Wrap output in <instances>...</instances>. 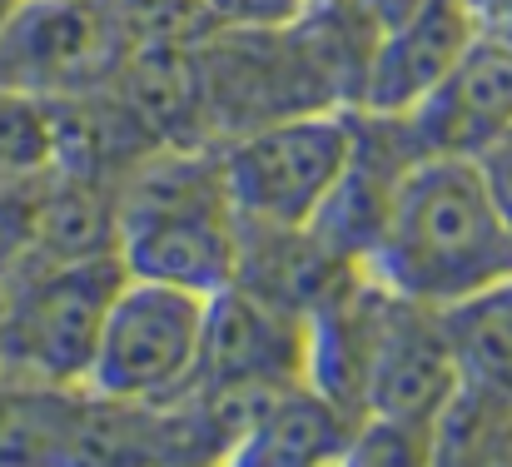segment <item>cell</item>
I'll use <instances>...</instances> for the list:
<instances>
[{"label": "cell", "instance_id": "obj_21", "mask_svg": "<svg viewBox=\"0 0 512 467\" xmlns=\"http://www.w3.org/2000/svg\"><path fill=\"white\" fill-rule=\"evenodd\" d=\"M478 159H483V169H488V179H493V189H498V199H503V209L512 219V130L498 145H488Z\"/></svg>", "mask_w": 512, "mask_h": 467}, {"label": "cell", "instance_id": "obj_3", "mask_svg": "<svg viewBox=\"0 0 512 467\" xmlns=\"http://www.w3.org/2000/svg\"><path fill=\"white\" fill-rule=\"evenodd\" d=\"M358 140L353 110H309L214 145L229 209L254 239L309 234L348 174Z\"/></svg>", "mask_w": 512, "mask_h": 467}, {"label": "cell", "instance_id": "obj_22", "mask_svg": "<svg viewBox=\"0 0 512 467\" xmlns=\"http://www.w3.org/2000/svg\"><path fill=\"white\" fill-rule=\"evenodd\" d=\"M15 10H20V0H0V30L10 25V15H15Z\"/></svg>", "mask_w": 512, "mask_h": 467}, {"label": "cell", "instance_id": "obj_13", "mask_svg": "<svg viewBox=\"0 0 512 467\" xmlns=\"http://www.w3.org/2000/svg\"><path fill=\"white\" fill-rule=\"evenodd\" d=\"M463 393L512 403V274L438 309Z\"/></svg>", "mask_w": 512, "mask_h": 467}, {"label": "cell", "instance_id": "obj_4", "mask_svg": "<svg viewBox=\"0 0 512 467\" xmlns=\"http://www.w3.org/2000/svg\"><path fill=\"white\" fill-rule=\"evenodd\" d=\"M120 254L70 259V264H30L10 279V304L0 328V368L5 378L85 388L110 304L125 289Z\"/></svg>", "mask_w": 512, "mask_h": 467}, {"label": "cell", "instance_id": "obj_23", "mask_svg": "<svg viewBox=\"0 0 512 467\" xmlns=\"http://www.w3.org/2000/svg\"><path fill=\"white\" fill-rule=\"evenodd\" d=\"M0 378H5V368H0Z\"/></svg>", "mask_w": 512, "mask_h": 467}, {"label": "cell", "instance_id": "obj_20", "mask_svg": "<svg viewBox=\"0 0 512 467\" xmlns=\"http://www.w3.org/2000/svg\"><path fill=\"white\" fill-rule=\"evenodd\" d=\"M463 5H468L478 35H488V40H508L512 45V0H463Z\"/></svg>", "mask_w": 512, "mask_h": 467}, {"label": "cell", "instance_id": "obj_11", "mask_svg": "<svg viewBox=\"0 0 512 467\" xmlns=\"http://www.w3.org/2000/svg\"><path fill=\"white\" fill-rule=\"evenodd\" d=\"M90 388L0 378V467H85Z\"/></svg>", "mask_w": 512, "mask_h": 467}, {"label": "cell", "instance_id": "obj_16", "mask_svg": "<svg viewBox=\"0 0 512 467\" xmlns=\"http://www.w3.org/2000/svg\"><path fill=\"white\" fill-rule=\"evenodd\" d=\"M334 467H438V423L358 418Z\"/></svg>", "mask_w": 512, "mask_h": 467}, {"label": "cell", "instance_id": "obj_12", "mask_svg": "<svg viewBox=\"0 0 512 467\" xmlns=\"http://www.w3.org/2000/svg\"><path fill=\"white\" fill-rule=\"evenodd\" d=\"M105 254H120V184L75 169L45 174L35 189L30 264H70V259H105Z\"/></svg>", "mask_w": 512, "mask_h": 467}, {"label": "cell", "instance_id": "obj_15", "mask_svg": "<svg viewBox=\"0 0 512 467\" xmlns=\"http://www.w3.org/2000/svg\"><path fill=\"white\" fill-rule=\"evenodd\" d=\"M438 467H512V403L458 393L438 418Z\"/></svg>", "mask_w": 512, "mask_h": 467}, {"label": "cell", "instance_id": "obj_6", "mask_svg": "<svg viewBox=\"0 0 512 467\" xmlns=\"http://www.w3.org/2000/svg\"><path fill=\"white\" fill-rule=\"evenodd\" d=\"M130 60V40L110 0H20L0 30V85L75 100L100 95Z\"/></svg>", "mask_w": 512, "mask_h": 467}, {"label": "cell", "instance_id": "obj_14", "mask_svg": "<svg viewBox=\"0 0 512 467\" xmlns=\"http://www.w3.org/2000/svg\"><path fill=\"white\" fill-rule=\"evenodd\" d=\"M60 164L55 100L0 85V184H40Z\"/></svg>", "mask_w": 512, "mask_h": 467}, {"label": "cell", "instance_id": "obj_17", "mask_svg": "<svg viewBox=\"0 0 512 467\" xmlns=\"http://www.w3.org/2000/svg\"><path fill=\"white\" fill-rule=\"evenodd\" d=\"M130 50L145 45H199L214 25L204 0H110Z\"/></svg>", "mask_w": 512, "mask_h": 467}, {"label": "cell", "instance_id": "obj_19", "mask_svg": "<svg viewBox=\"0 0 512 467\" xmlns=\"http://www.w3.org/2000/svg\"><path fill=\"white\" fill-rule=\"evenodd\" d=\"M319 0H204L214 30H289Z\"/></svg>", "mask_w": 512, "mask_h": 467}, {"label": "cell", "instance_id": "obj_5", "mask_svg": "<svg viewBox=\"0 0 512 467\" xmlns=\"http://www.w3.org/2000/svg\"><path fill=\"white\" fill-rule=\"evenodd\" d=\"M204 318H209L204 294L155 284V279H125L120 299L110 304L85 388L95 398L130 403V408L184 403L199 383Z\"/></svg>", "mask_w": 512, "mask_h": 467}, {"label": "cell", "instance_id": "obj_10", "mask_svg": "<svg viewBox=\"0 0 512 467\" xmlns=\"http://www.w3.org/2000/svg\"><path fill=\"white\" fill-rule=\"evenodd\" d=\"M348 433L353 418L319 388L304 378L279 383L239 408L224 458L214 467H334L348 448Z\"/></svg>", "mask_w": 512, "mask_h": 467}, {"label": "cell", "instance_id": "obj_18", "mask_svg": "<svg viewBox=\"0 0 512 467\" xmlns=\"http://www.w3.org/2000/svg\"><path fill=\"white\" fill-rule=\"evenodd\" d=\"M35 189L40 184H0V279L5 284L35 254Z\"/></svg>", "mask_w": 512, "mask_h": 467}, {"label": "cell", "instance_id": "obj_2", "mask_svg": "<svg viewBox=\"0 0 512 467\" xmlns=\"http://www.w3.org/2000/svg\"><path fill=\"white\" fill-rule=\"evenodd\" d=\"M120 264L189 294H224L244 269V229L229 209L214 145L150 150L120 179Z\"/></svg>", "mask_w": 512, "mask_h": 467}, {"label": "cell", "instance_id": "obj_9", "mask_svg": "<svg viewBox=\"0 0 512 467\" xmlns=\"http://www.w3.org/2000/svg\"><path fill=\"white\" fill-rule=\"evenodd\" d=\"M413 155H468L478 159L512 130V45L478 35L453 75L398 120Z\"/></svg>", "mask_w": 512, "mask_h": 467}, {"label": "cell", "instance_id": "obj_1", "mask_svg": "<svg viewBox=\"0 0 512 467\" xmlns=\"http://www.w3.org/2000/svg\"><path fill=\"white\" fill-rule=\"evenodd\" d=\"M388 294L448 309L512 274V219L468 155H418L393 184L373 249L358 264Z\"/></svg>", "mask_w": 512, "mask_h": 467}, {"label": "cell", "instance_id": "obj_8", "mask_svg": "<svg viewBox=\"0 0 512 467\" xmlns=\"http://www.w3.org/2000/svg\"><path fill=\"white\" fill-rule=\"evenodd\" d=\"M478 40V25L463 0H418L403 20L378 30L363 80H358V115L373 120H403L413 115L468 55Z\"/></svg>", "mask_w": 512, "mask_h": 467}, {"label": "cell", "instance_id": "obj_7", "mask_svg": "<svg viewBox=\"0 0 512 467\" xmlns=\"http://www.w3.org/2000/svg\"><path fill=\"white\" fill-rule=\"evenodd\" d=\"M458 393L463 383L438 309L408 304L383 289V309L363 368V418L438 423Z\"/></svg>", "mask_w": 512, "mask_h": 467}]
</instances>
